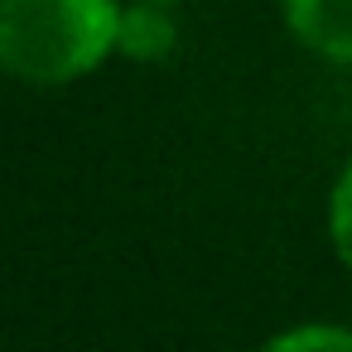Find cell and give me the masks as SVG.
Segmentation results:
<instances>
[{
	"label": "cell",
	"instance_id": "6",
	"mask_svg": "<svg viewBox=\"0 0 352 352\" xmlns=\"http://www.w3.org/2000/svg\"><path fill=\"white\" fill-rule=\"evenodd\" d=\"M140 6H174V0H140Z\"/></svg>",
	"mask_w": 352,
	"mask_h": 352
},
{
	"label": "cell",
	"instance_id": "1",
	"mask_svg": "<svg viewBox=\"0 0 352 352\" xmlns=\"http://www.w3.org/2000/svg\"><path fill=\"white\" fill-rule=\"evenodd\" d=\"M116 0H0V63L30 87H63L116 54Z\"/></svg>",
	"mask_w": 352,
	"mask_h": 352
},
{
	"label": "cell",
	"instance_id": "2",
	"mask_svg": "<svg viewBox=\"0 0 352 352\" xmlns=\"http://www.w3.org/2000/svg\"><path fill=\"white\" fill-rule=\"evenodd\" d=\"M285 20L318 58L352 63V0H285Z\"/></svg>",
	"mask_w": 352,
	"mask_h": 352
},
{
	"label": "cell",
	"instance_id": "4",
	"mask_svg": "<svg viewBox=\"0 0 352 352\" xmlns=\"http://www.w3.org/2000/svg\"><path fill=\"white\" fill-rule=\"evenodd\" d=\"M256 352H352V333L328 328V323H309V328H289V333L261 342Z\"/></svg>",
	"mask_w": 352,
	"mask_h": 352
},
{
	"label": "cell",
	"instance_id": "3",
	"mask_svg": "<svg viewBox=\"0 0 352 352\" xmlns=\"http://www.w3.org/2000/svg\"><path fill=\"white\" fill-rule=\"evenodd\" d=\"M174 49V20H169V6H131L121 10V30H116V54L135 58V63H155V58H169Z\"/></svg>",
	"mask_w": 352,
	"mask_h": 352
},
{
	"label": "cell",
	"instance_id": "5",
	"mask_svg": "<svg viewBox=\"0 0 352 352\" xmlns=\"http://www.w3.org/2000/svg\"><path fill=\"white\" fill-rule=\"evenodd\" d=\"M328 236H333L338 261L352 270V164L333 184V198H328Z\"/></svg>",
	"mask_w": 352,
	"mask_h": 352
}]
</instances>
